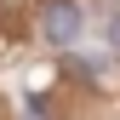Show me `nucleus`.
Here are the masks:
<instances>
[{
	"instance_id": "nucleus-2",
	"label": "nucleus",
	"mask_w": 120,
	"mask_h": 120,
	"mask_svg": "<svg viewBox=\"0 0 120 120\" xmlns=\"http://www.w3.org/2000/svg\"><path fill=\"white\" fill-rule=\"evenodd\" d=\"M69 74H80V80H97V63H92V57H69Z\"/></svg>"
},
{
	"instance_id": "nucleus-3",
	"label": "nucleus",
	"mask_w": 120,
	"mask_h": 120,
	"mask_svg": "<svg viewBox=\"0 0 120 120\" xmlns=\"http://www.w3.org/2000/svg\"><path fill=\"white\" fill-rule=\"evenodd\" d=\"M109 46L120 52V11H114V17H109Z\"/></svg>"
},
{
	"instance_id": "nucleus-1",
	"label": "nucleus",
	"mask_w": 120,
	"mask_h": 120,
	"mask_svg": "<svg viewBox=\"0 0 120 120\" xmlns=\"http://www.w3.org/2000/svg\"><path fill=\"white\" fill-rule=\"evenodd\" d=\"M40 34H46L52 46H74V40L86 34L80 6H74V0H52V6H46V17H40Z\"/></svg>"
}]
</instances>
